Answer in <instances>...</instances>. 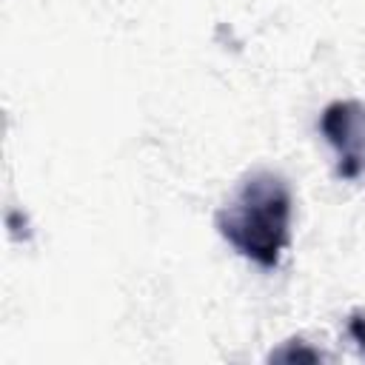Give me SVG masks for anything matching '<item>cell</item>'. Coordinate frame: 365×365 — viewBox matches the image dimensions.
Masks as SVG:
<instances>
[{
  "instance_id": "cell-1",
  "label": "cell",
  "mask_w": 365,
  "mask_h": 365,
  "mask_svg": "<svg viewBox=\"0 0 365 365\" xmlns=\"http://www.w3.org/2000/svg\"><path fill=\"white\" fill-rule=\"evenodd\" d=\"M220 237L259 268H277L291 242V188L274 171H251L217 211Z\"/></svg>"
},
{
  "instance_id": "cell-2",
  "label": "cell",
  "mask_w": 365,
  "mask_h": 365,
  "mask_svg": "<svg viewBox=\"0 0 365 365\" xmlns=\"http://www.w3.org/2000/svg\"><path fill=\"white\" fill-rule=\"evenodd\" d=\"M328 145L336 151V174L356 180L365 174V106L359 100H334L319 117Z\"/></svg>"
},
{
  "instance_id": "cell-3",
  "label": "cell",
  "mask_w": 365,
  "mask_h": 365,
  "mask_svg": "<svg viewBox=\"0 0 365 365\" xmlns=\"http://www.w3.org/2000/svg\"><path fill=\"white\" fill-rule=\"evenodd\" d=\"M268 359H271V362H319V359H322V354H319V351L305 348V342H302V339H288V342H282V348L271 351V356H268Z\"/></svg>"
},
{
  "instance_id": "cell-4",
  "label": "cell",
  "mask_w": 365,
  "mask_h": 365,
  "mask_svg": "<svg viewBox=\"0 0 365 365\" xmlns=\"http://www.w3.org/2000/svg\"><path fill=\"white\" fill-rule=\"evenodd\" d=\"M348 334H351L354 342L365 351V317H362V314H354V317L348 319Z\"/></svg>"
}]
</instances>
